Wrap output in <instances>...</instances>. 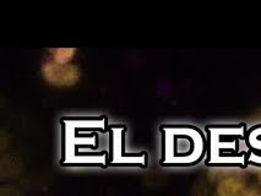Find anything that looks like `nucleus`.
<instances>
[{"mask_svg": "<svg viewBox=\"0 0 261 196\" xmlns=\"http://www.w3.org/2000/svg\"><path fill=\"white\" fill-rule=\"evenodd\" d=\"M75 48H53L49 50V54L53 62L58 64H71V60L75 57Z\"/></svg>", "mask_w": 261, "mask_h": 196, "instance_id": "3", "label": "nucleus"}, {"mask_svg": "<svg viewBox=\"0 0 261 196\" xmlns=\"http://www.w3.org/2000/svg\"><path fill=\"white\" fill-rule=\"evenodd\" d=\"M237 196H261V192L256 189H244Z\"/></svg>", "mask_w": 261, "mask_h": 196, "instance_id": "4", "label": "nucleus"}, {"mask_svg": "<svg viewBox=\"0 0 261 196\" xmlns=\"http://www.w3.org/2000/svg\"><path fill=\"white\" fill-rule=\"evenodd\" d=\"M259 180H260V183H261V173H260V177H259Z\"/></svg>", "mask_w": 261, "mask_h": 196, "instance_id": "5", "label": "nucleus"}, {"mask_svg": "<svg viewBox=\"0 0 261 196\" xmlns=\"http://www.w3.org/2000/svg\"><path fill=\"white\" fill-rule=\"evenodd\" d=\"M42 76L48 83L57 87L75 86L80 80V69L74 64H58L47 60L41 69Z\"/></svg>", "mask_w": 261, "mask_h": 196, "instance_id": "1", "label": "nucleus"}, {"mask_svg": "<svg viewBox=\"0 0 261 196\" xmlns=\"http://www.w3.org/2000/svg\"><path fill=\"white\" fill-rule=\"evenodd\" d=\"M245 189L243 178L238 176L224 177L217 186L218 196H237Z\"/></svg>", "mask_w": 261, "mask_h": 196, "instance_id": "2", "label": "nucleus"}]
</instances>
